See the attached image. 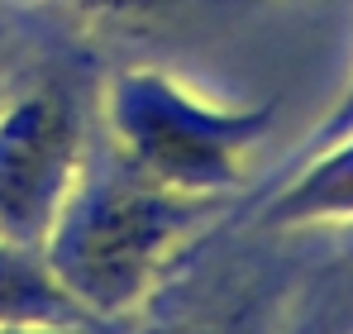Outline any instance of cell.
<instances>
[{
  "label": "cell",
  "instance_id": "obj_8",
  "mask_svg": "<svg viewBox=\"0 0 353 334\" xmlns=\"http://www.w3.org/2000/svg\"><path fill=\"white\" fill-rule=\"evenodd\" d=\"M0 334H91L86 320H10Z\"/></svg>",
  "mask_w": 353,
  "mask_h": 334
},
{
  "label": "cell",
  "instance_id": "obj_9",
  "mask_svg": "<svg viewBox=\"0 0 353 334\" xmlns=\"http://www.w3.org/2000/svg\"><path fill=\"white\" fill-rule=\"evenodd\" d=\"M10 48H14V34H10V19L0 14V81H5V72H10Z\"/></svg>",
  "mask_w": 353,
  "mask_h": 334
},
{
  "label": "cell",
  "instance_id": "obj_4",
  "mask_svg": "<svg viewBox=\"0 0 353 334\" xmlns=\"http://www.w3.org/2000/svg\"><path fill=\"white\" fill-rule=\"evenodd\" d=\"M258 220L268 229L353 220V134L301 153L296 172L287 177V186L263 206Z\"/></svg>",
  "mask_w": 353,
  "mask_h": 334
},
{
  "label": "cell",
  "instance_id": "obj_5",
  "mask_svg": "<svg viewBox=\"0 0 353 334\" xmlns=\"http://www.w3.org/2000/svg\"><path fill=\"white\" fill-rule=\"evenodd\" d=\"M10 320H86V315L48 277L39 248H19L0 239V325Z\"/></svg>",
  "mask_w": 353,
  "mask_h": 334
},
{
  "label": "cell",
  "instance_id": "obj_6",
  "mask_svg": "<svg viewBox=\"0 0 353 334\" xmlns=\"http://www.w3.org/2000/svg\"><path fill=\"white\" fill-rule=\"evenodd\" d=\"M344 134H353V81L344 86V96L334 101V110L315 124V134L301 144V153H310V148H320V144H334V139H344ZM301 153H296V158H301Z\"/></svg>",
  "mask_w": 353,
  "mask_h": 334
},
{
  "label": "cell",
  "instance_id": "obj_7",
  "mask_svg": "<svg viewBox=\"0 0 353 334\" xmlns=\"http://www.w3.org/2000/svg\"><path fill=\"white\" fill-rule=\"evenodd\" d=\"M77 14H96V19H143L153 10H163L168 0H62Z\"/></svg>",
  "mask_w": 353,
  "mask_h": 334
},
{
  "label": "cell",
  "instance_id": "obj_2",
  "mask_svg": "<svg viewBox=\"0 0 353 334\" xmlns=\"http://www.w3.org/2000/svg\"><path fill=\"white\" fill-rule=\"evenodd\" d=\"M272 119L277 101L215 106L158 67H124L105 86V124L119 163L196 201L243 181V158Z\"/></svg>",
  "mask_w": 353,
  "mask_h": 334
},
{
  "label": "cell",
  "instance_id": "obj_3",
  "mask_svg": "<svg viewBox=\"0 0 353 334\" xmlns=\"http://www.w3.org/2000/svg\"><path fill=\"white\" fill-rule=\"evenodd\" d=\"M81 167L86 115L62 77L0 101V239L39 248Z\"/></svg>",
  "mask_w": 353,
  "mask_h": 334
},
{
  "label": "cell",
  "instance_id": "obj_1",
  "mask_svg": "<svg viewBox=\"0 0 353 334\" xmlns=\"http://www.w3.org/2000/svg\"><path fill=\"white\" fill-rule=\"evenodd\" d=\"M191 220L196 196L168 191L124 163H86L39 258L86 320H105L148 296Z\"/></svg>",
  "mask_w": 353,
  "mask_h": 334
}]
</instances>
